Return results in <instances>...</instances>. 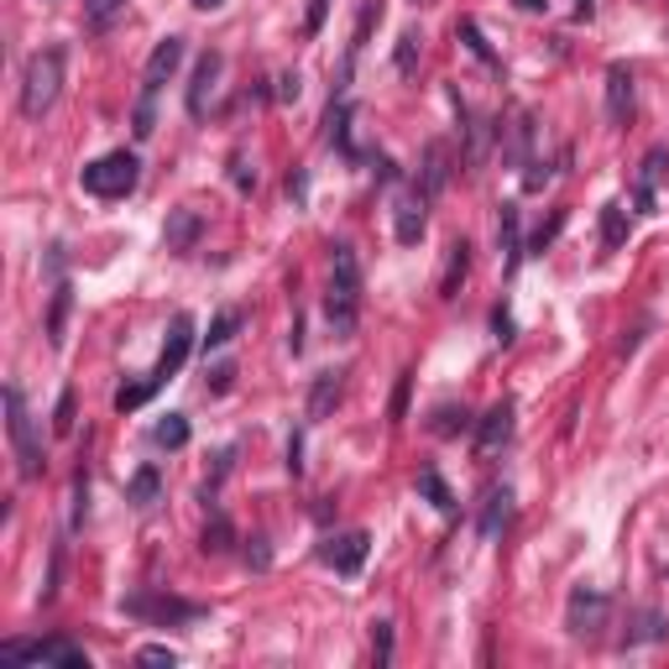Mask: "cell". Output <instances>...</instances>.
<instances>
[{"mask_svg":"<svg viewBox=\"0 0 669 669\" xmlns=\"http://www.w3.org/2000/svg\"><path fill=\"white\" fill-rule=\"evenodd\" d=\"M325 319L334 334H355L361 325V262L351 246H330V294H325Z\"/></svg>","mask_w":669,"mask_h":669,"instance_id":"cell-1","label":"cell"},{"mask_svg":"<svg viewBox=\"0 0 669 669\" xmlns=\"http://www.w3.org/2000/svg\"><path fill=\"white\" fill-rule=\"evenodd\" d=\"M59 89H63V47H42L21 68V116L42 120L59 105Z\"/></svg>","mask_w":669,"mask_h":669,"instance_id":"cell-2","label":"cell"},{"mask_svg":"<svg viewBox=\"0 0 669 669\" xmlns=\"http://www.w3.org/2000/svg\"><path fill=\"white\" fill-rule=\"evenodd\" d=\"M79 183H84V194H95V199H126L141 183V162H137V152L120 147V152H105V158L84 162Z\"/></svg>","mask_w":669,"mask_h":669,"instance_id":"cell-3","label":"cell"},{"mask_svg":"<svg viewBox=\"0 0 669 669\" xmlns=\"http://www.w3.org/2000/svg\"><path fill=\"white\" fill-rule=\"evenodd\" d=\"M178 63H183V38H162L158 47H152L147 68H141V105H137V137H141V141L158 131V126H152V105H158L162 84L178 74Z\"/></svg>","mask_w":669,"mask_h":669,"instance_id":"cell-4","label":"cell"},{"mask_svg":"<svg viewBox=\"0 0 669 669\" xmlns=\"http://www.w3.org/2000/svg\"><path fill=\"white\" fill-rule=\"evenodd\" d=\"M6 434H11V450H17V471L21 481H32L42 471V434H38V418L26 414V397L21 387H6Z\"/></svg>","mask_w":669,"mask_h":669,"instance_id":"cell-5","label":"cell"},{"mask_svg":"<svg viewBox=\"0 0 669 669\" xmlns=\"http://www.w3.org/2000/svg\"><path fill=\"white\" fill-rule=\"evenodd\" d=\"M6 665H59V669H89V654L68 638H38V644H0Z\"/></svg>","mask_w":669,"mask_h":669,"instance_id":"cell-6","label":"cell"},{"mask_svg":"<svg viewBox=\"0 0 669 669\" xmlns=\"http://www.w3.org/2000/svg\"><path fill=\"white\" fill-rule=\"evenodd\" d=\"M607 612H612V602L596 586H575L571 602H565V628L575 638H596V633L607 628Z\"/></svg>","mask_w":669,"mask_h":669,"instance_id":"cell-7","label":"cell"},{"mask_svg":"<svg viewBox=\"0 0 669 669\" xmlns=\"http://www.w3.org/2000/svg\"><path fill=\"white\" fill-rule=\"evenodd\" d=\"M189 351H194V319L189 315H178L173 325H168V340H162V355H158V367H152V387H162L168 376L183 372V361H189Z\"/></svg>","mask_w":669,"mask_h":669,"instance_id":"cell-8","label":"cell"},{"mask_svg":"<svg viewBox=\"0 0 669 669\" xmlns=\"http://www.w3.org/2000/svg\"><path fill=\"white\" fill-rule=\"evenodd\" d=\"M319 554H325V565H330L334 575H361L367 554H372V533L351 529V533H340V539H330Z\"/></svg>","mask_w":669,"mask_h":669,"instance_id":"cell-9","label":"cell"},{"mask_svg":"<svg viewBox=\"0 0 669 669\" xmlns=\"http://www.w3.org/2000/svg\"><path fill=\"white\" fill-rule=\"evenodd\" d=\"M424 210H429V194L424 189H408V194H397L393 204V236L403 241V246H418V236H424Z\"/></svg>","mask_w":669,"mask_h":669,"instance_id":"cell-10","label":"cell"},{"mask_svg":"<svg viewBox=\"0 0 669 669\" xmlns=\"http://www.w3.org/2000/svg\"><path fill=\"white\" fill-rule=\"evenodd\" d=\"M220 68H225V59L220 53H204V59L194 63V79H189V116L204 120V110H210V99H215V84H220Z\"/></svg>","mask_w":669,"mask_h":669,"instance_id":"cell-11","label":"cell"},{"mask_svg":"<svg viewBox=\"0 0 669 669\" xmlns=\"http://www.w3.org/2000/svg\"><path fill=\"white\" fill-rule=\"evenodd\" d=\"M508 439H512V403L502 397V403H492V408L481 414V424H476V455H497Z\"/></svg>","mask_w":669,"mask_h":669,"instance_id":"cell-12","label":"cell"},{"mask_svg":"<svg viewBox=\"0 0 669 669\" xmlns=\"http://www.w3.org/2000/svg\"><path fill=\"white\" fill-rule=\"evenodd\" d=\"M120 612H131V617H152V623H189V617H199V607L173 602V596H131V602H120Z\"/></svg>","mask_w":669,"mask_h":669,"instance_id":"cell-13","label":"cell"},{"mask_svg":"<svg viewBox=\"0 0 669 669\" xmlns=\"http://www.w3.org/2000/svg\"><path fill=\"white\" fill-rule=\"evenodd\" d=\"M633 116V68L628 63H612L607 68V120L612 126H628Z\"/></svg>","mask_w":669,"mask_h":669,"instance_id":"cell-14","label":"cell"},{"mask_svg":"<svg viewBox=\"0 0 669 669\" xmlns=\"http://www.w3.org/2000/svg\"><path fill=\"white\" fill-rule=\"evenodd\" d=\"M665 173H669V152L665 147H649V152H644V168H638V194H633L638 215H654V189H659Z\"/></svg>","mask_w":669,"mask_h":669,"instance_id":"cell-15","label":"cell"},{"mask_svg":"<svg viewBox=\"0 0 669 669\" xmlns=\"http://www.w3.org/2000/svg\"><path fill=\"white\" fill-rule=\"evenodd\" d=\"M497 252H502V273H518V262H523V231H518V204H502V215H497Z\"/></svg>","mask_w":669,"mask_h":669,"instance_id":"cell-16","label":"cell"},{"mask_svg":"<svg viewBox=\"0 0 669 669\" xmlns=\"http://www.w3.org/2000/svg\"><path fill=\"white\" fill-rule=\"evenodd\" d=\"M199 236H204V215H199V210H173V215H168V231H162L168 252H194Z\"/></svg>","mask_w":669,"mask_h":669,"instance_id":"cell-17","label":"cell"},{"mask_svg":"<svg viewBox=\"0 0 669 669\" xmlns=\"http://www.w3.org/2000/svg\"><path fill=\"white\" fill-rule=\"evenodd\" d=\"M445 183H450V147H445V141H429V147H424V168H418V189L434 199Z\"/></svg>","mask_w":669,"mask_h":669,"instance_id":"cell-18","label":"cell"},{"mask_svg":"<svg viewBox=\"0 0 669 669\" xmlns=\"http://www.w3.org/2000/svg\"><path fill=\"white\" fill-rule=\"evenodd\" d=\"M471 273V241H450V256H445V273H439V298H455L460 283Z\"/></svg>","mask_w":669,"mask_h":669,"instance_id":"cell-19","label":"cell"},{"mask_svg":"<svg viewBox=\"0 0 669 669\" xmlns=\"http://www.w3.org/2000/svg\"><path fill=\"white\" fill-rule=\"evenodd\" d=\"M508 523H512V492L508 487H492L487 502H481V539H497Z\"/></svg>","mask_w":669,"mask_h":669,"instance_id":"cell-20","label":"cell"},{"mask_svg":"<svg viewBox=\"0 0 669 669\" xmlns=\"http://www.w3.org/2000/svg\"><path fill=\"white\" fill-rule=\"evenodd\" d=\"M340 403V372H319L315 387H309V418H330V408Z\"/></svg>","mask_w":669,"mask_h":669,"instance_id":"cell-21","label":"cell"},{"mask_svg":"<svg viewBox=\"0 0 669 669\" xmlns=\"http://www.w3.org/2000/svg\"><path fill=\"white\" fill-rule=\"evenodd\" d=\"M68 309H74V288L59 283V288H53V309H47V340H53V346L68 340Z\"/></svg>","mask_w":669,"mask_h":669,"instance_id":"cell-22","label":"cell"},{"mask_svg":"<svg viewBox=\"0 0 669 669\" xmlns=\"http://www.w3.org/2000/svg\"><path fill=\"white\" fill-rule=\"evenodd\" d=\"M158 492H162L158 466H141V471L131 476V487H126V502H131V508H152V502H158Z\"/></svg>","mask_w":669,"mask_h":669,"instance_id":"cell-23","label":"cell"},{"mask_svg":"<svg viewBox=\"0 0 669 669\" xmlns=\"http://www.w3.org/2000/svg\"><path fill=\"white\" fill-rule=\"evenodd\" d=\"M628 241V210L623 204H602V252H617Z\"/></svg>","mask_w":669,"mask_h":669,"instance_id":"cell-24","label":"cell"},{"mask_svg":"<svg viewBox=\"0 0 669 669\" xmlns=\"http://www.w3.org/2000/svg\"><path fill=\"white\" fill-rule=\"evenodd\" d=\"M231 539H236V529H231V518L225 512H210V523H204V539H199V550L204 554H225L231 550Z\"/></svg>","mask_w":669,"mask_h":669,"instance_id":"cell-25","label":"cell"},{"mask_svg":"<svg viewBox=\"0 0 669 669\" xmlns=\"http://www.w3.org/2000/svg\"><path fill=\"white\" fill-rule=\"evenodd\" d=\"M152 439H158L162 450H183V445H189V418H183V414L158 418V429H152Z\"/></svg>","mask_w":669,"mask_h":669,"instance_id":"cell-26","label":"cell"},{"mask_svg":"<svg viewBox=\"0 0 669 669\" xmlns=\"http://www.w3.org/2000/svg\"><path fill=\"white\" fill-rule=\"evenodd\" d=\"M418 492L429 497L434 512H455V497H450V487H445V476L439 471H418Z\"/></svg>","mask_w":669,"mask_h":669,"instance_id":"cell-27","label":"cell"},{"mask_svg":"<svg viewBox=\"0 0 669 669\" xmlns=\"http://www.w3.org/2000/svg\"><path fill=\"white\" fill-rule=\"evenodd\" d=\"M236 330H241V315H236V309H225V315L210 325V334H204V351H220V346H225Z\"/></svg>","mask_w":669,"mask_h":669,"instance_id":"cell-28","label":"cell"},{"mask_svg":"<svg viewBox=\"0 0 669 669\" xmlns=\"http://www.w3.org/2000/svg\"><path fill=\"white\" fill-rule=\"evenodd\" d=\"M120 11H126V0H84V17H89V26H110Z\"/></svg>","mask_w":669,"mask_h":669,"instance_id":"cell-29","label":"cell"},{"mask_svg":"<svg viewBox=\"0 0 669 669\" xmlns=\"http://www.w3.org/2000/svg\"><path fill=\"white\" fill-rule=\"evenodd\" d=\"M560 231H565V210H554V215H550V225H539V231H533L529 252H533V256H544V246H550V241L560 236Z\"/></svg>","mask_w":669,"mask_h":669,"instance_id":"cell-30","label":"cell"},{"mask_svg":"<svg viewBox=\"0 0 669 669\" xmlns=\"http://www.w3.org/2000/svg\"><path fill=\"white\" fill-rule=\"evenodd\" d=\"M53 434H74V387L59 393V408H53Z\"/></svg>","mask_w":669,"mask_h":669,"instance_id":"cell-31","label":"cell"},{"mask_svg":"<svg viewBox=\"0 0 669 669\" xmlns=\"http://www.w3.org/2000/svg\"><path fill=\"white\" fill-rule=\"evenodd\" d=\"M152 393H158L152 382H137V387H120V393H116V408H120V414H131V408H141V403H147Z\"/></svg>","mask_w":669,"mask_h":669,"instance_id":"cell-32","label":"cell"},{"mask_svg":"<svg viewBox=\"0 0 669 669\" xmlns=\"http://www.w3.org/2000/svg\"><path fill=\"white\" fill-rule=\"evenodd\" d=\"M414 63H418V32H403L397 38V74H414Z\"/></svg>","mask_w":669,"mask_h":669,"instance_id":"cell-33","label":"cell"},{"mask_svg":"<svg viewBox=\"0 0 669 669\" xmlns=\"http://www.w3.org/2000/svg\"><path fill=\"white\" fill-rule=\"evenodd\" d=\"M460 429H466V408H460V414H455L450 403L434 408V434H460Z\"/></svg>","mask_w":669,"mask_h":669,"instance_id":"cell-34","label":"cell"},{"mask_svg":"<svg viewBox=\"0 0 669 669\" xmlns=\"http://www.w3.org/2000/svg\"><path fill=\"white\" fill-rule=\"evenodd\" d=\"M372 649H376V665H387V659H393V623H376Z\"/></svg>","mask_w":669,"mask_h":669,"instance_id":"cell-35","label":"cell"},{"mask_svg":"<svg viewBox=\"0 0 669 669\" xmlns=\"http://www.w3.org/2000/svg\"><path fill=\"white\" fill-rule=\"evenodd\" d=\"M325 17H330V0H309V17H304V38H319Z\"/></svg>","mask_w":669,"mask_h":669,"instance_id":"cell-36","label":"cell"},{"mask_svg":"<svg viewBox=\"0 0 669 669\" xmlns=\"http://www.w3.org/2000/svg\"><path fill=\"white\" fill-rule=\"evenodd\" d=\"M137 659H141V665H168V669H173V665H178V654H173V649H168V644H147V649H141V654H137Z\"/></svg>","mask_w":669,"mask_h":669,"instance_id":"cell-37","label":"cell"},{"mask_svg":"<svg viewBox=\"0 0 669 669\" xmlns=\"http://www.w3.org/2000/svg\"><path fill=\"white\" fill-rule=\"evenodd\" d=\"M408 387H414V376L403 372V376H397V387H393V408H387V414H393V418H403V414H408Z\"/></svg>","mask_w":669,"mask_h":669,"instance_id":"cell-38","label":"cell"},{"mask_svg":"<svg viewBox=\"0 0 669 669\" xmlns=\"http://www.w3.org/2000/svg\"><path fill=\"white\" fill-rule=\"evenodd\" d=\"M460 38L471 42V53H476V59H487V63H492V47L481 42V32H476V21H460Z\"/></svg>","mask_w":669,"mask_h":669,"instance_id":"cell-39","label":"cell"},{"mask_svg":"<svg viewBox=\"0 0 669 669\" xmlns=\"http://www.w3.org/2000/svg\"><path fill=\"white\" fill-rule=\"evenodd\" d=\"M231 376H236V367H231V361H220L215 372H210V393H231Z\"/></svg>","mask_w":669,"mask_h":669,"instance_id":"cell-40","label":"cell"},{"mask_svg":"<svg viewBox=\"0 0 669 669\" xmlns=\"http://www.w3.org/2000/svg\"><path fill=\"white\" fill-rule=\"evenodd\" d=\"M492 330H497L502 346H512V315H508V309H497V315H492Z\"/></svg>","mask_w":669,"mask_h":669,"instance_id":"cell-41","label":"cell"},{"mask_svg":"<svg viewBox=\"0 0 669 669\" xmlns=\"http://www.w3.org/2000/svg\"><path fill=\"white\" fill-rule=\"evenodd\" d=\"M231 168H236V189H246V194H252V189H256V168H246V162H231Z\"/></svg>","mask_w":669,"mask_h":669,"instance_id":"cell-42","label":"cell"},{"mask_svg":"<svg viewBox=\"0 0 669 669\" xmlns=\"http://www.w3.org/2000/svg\"><path fill=\"white\" fill-rule=\"evenodd\" d=\"M288 471H304V439H298V434H294V439H288Z\"/></svg>","mask_w":669,"mask_h":669,"instance_id":"cell-43","label":"cell"},{"mask_svg":"<svg viewBox=\"0 0 669 669\" xmlns=\"http://www.w3.org/2000/svg\"><path fill=\"white\" fill-rule=\"evenodd\" d=\"M298 74H283V79H277V99H298Z\"/></svg>","mask_w":669,"mask_h":669,"instance_id":"cell-44","label":"cell"},{"mask_svg":"<svg viewBox=\"0 0 669 669\" xmlns=\"http://www.w3.org/2000/svg\"><path fill=\"white\" fill-rule=\"evenodd\" d=\"M215 6H225V0H194V11H215Z\"/></svg>","mask_w":669,"mask_h":669,"instance_id":"cell-45","label":"cell"},{"mask_svg":"<svg viewBox=\"0 0 669 669\" xmlns=\"http://www.w3.org/2000/svg\"><path fill=\"white\" fill-rule=\"evenodd\" d=\"M518 6H523V11H544V0H518Z\"/></svg>","mask_w":669,"mask_h":669,"instance_id":"cell-46","label":"cell"}]
</instances>
